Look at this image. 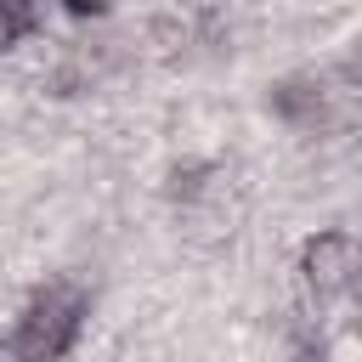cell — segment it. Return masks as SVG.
<instances>
[{
	"mask_svg": "<svg viewBox=\"0 0 362 362\" xmlns=\"http://www.w3.org/2000/svg\"><path fill=\"white\" fill-rule=\"evenodd\" d=\"M300 272H305V283H311L317 294H339V288L351 283V272H356V243H351L345 232H317V238L305 243Z\"/></svg>",
	"mask_w": 362,
	"mask_h": 362,
	"instance_id": "7a4b0ae2",
	"label": "cell"
},
{
	"mask_svg": "<svg viewBox=\"0 0 362 362\" xmlns=\"http://www.w3.org/2000/svg\"><path fill=\"white\" fill-rule=\"evenodd\" d=\"M23 23H28V11H23V6H6V0H0V51H11V45L23 40Z\"/></svg>",
	"mask_w": 362,
	"mask_h": 362,
	"instance_id": "277c9868",
	"label": "cell"
},
{
	"mask_svg": "<svg viewBox=\"0 0 362 362\" xmlns=\"http://www.w3.org/2000/svg\"><path fill=\"white\" fill-rule=\"evenodd\" d=\"M277 107L300 124H322L328 119V90H322V79H288L277 90Z\"/></svg>",
	"mask_w": 362,
	"mask_h": 362,
	"instance_id": "3957f363",
	"label": "cell"
},
{
	"mask_svg": "<svg viewBox=\"0 0 362 362\" xmlns=\"http://www.w3.org/2000/svg\"><path fill=\"white\" fill-rule=\"evenodd\" d=\"M79 311H85V294L68 288V283H51V288L23 311L11 351H17L23 362H57V356L74 345V334H79Z\"/></svg>",
	"mask_w": 362,
	"mask_h": 362,
	"instance_id": "6da1fadb",
	"label": "cell"
}]
</instances>
